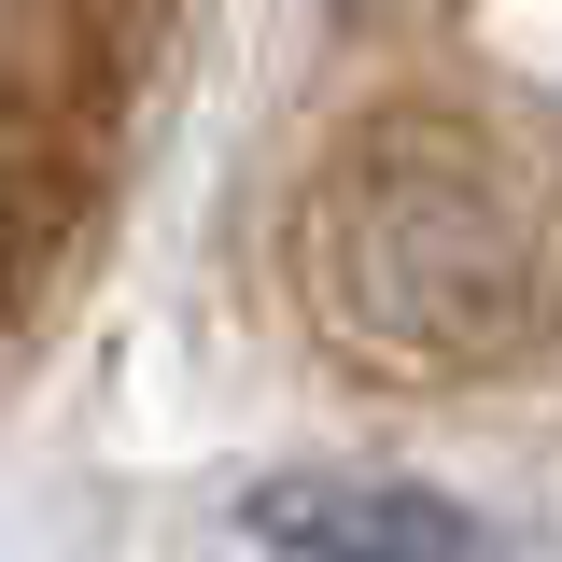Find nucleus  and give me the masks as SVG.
<instances>
[{
	"label": "nucleus",
	"instance_id": "1",
	"mask_svg": "<svg viewBox=\"0 0 562 562\" xmlns=\"http://www.w3.org/2000/svg\"><path fill=\"white\" fill-rule=\"evenodd\" d=\"M310 310L380 380H479L562 324V169L492 113H366L310 183Z\"/></svg>",
	"mask_w": 562,
	"mask_h": 562
},
{
	"label": "nucleus",
	"instance_id": "2",
	"mask_svg": "<svg viewBox=\"0 0 562 562\" xmlns=\"http://www.w3.org/2000/svg\"><path fill=\"white\" fill-rule=\"evenodd\" d=\"M239 535L268 562H479V520L464 506H436L408 479H268L239 506Z\"/></svg>",
	"mask_w": 562,
	"mask_h": 562
},
{
	"label": "nucleus",
	"instance_id": "3",
	"mask_svg": "<svg viewBox=\"0 0 562 562\" xmlns=\"http://www.w3.org/2000/svg\"><path fill=\"white\" fill-rule=\"evenodd\" d=\"M0 310H14V268H0Z\"/></svg>",
	"mask_w": 562,
	"mask_h": 562
}]
</instances>
